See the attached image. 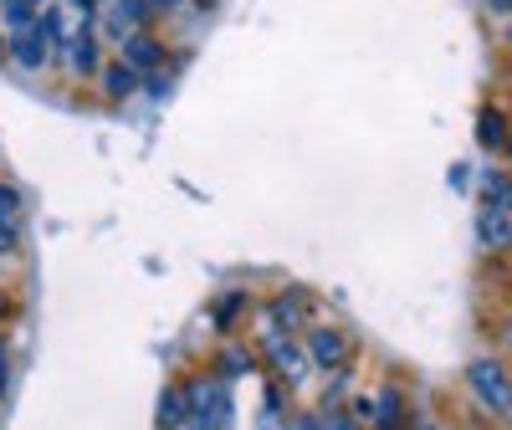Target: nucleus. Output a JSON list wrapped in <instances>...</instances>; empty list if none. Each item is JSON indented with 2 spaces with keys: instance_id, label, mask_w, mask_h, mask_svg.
I'll return each mask as SVG.
<instances>
[{
  "instance_id": "obj_11",
  "label": "nucleus",
  "mask_w": 512,
  "mask_h": 430,
  "mask_svg": "<svg viewBox=\"0 0 512 430\" xmlns=\"http://www.w3.org/2000/svg\"><path fill=\"white\" fill-rule=\"evenodd\" d=\"M41 26V6H0V31L6 36H26Z\"/></svg>"
},
{
  "instance_id": "obj_28",
  "label": "nucleus",
  "mask_w": 512,
  "mask_h": 430,
  "mask_svg": "<svg viewBox=\"0 0 512 430\" xmlns=\"http://www.w3.org/2000/svg\"><path fill=\"white\" fill-rule=\"evenodd\" d=\"M502 154H507V159H512V139H507V149H502Z\"/></svg>"
},
{
  "instance_id": "obj_22",
  "label": "nucleus",
  "mask_w": 512,
  "mask_h": 430,
  "mask_svg": "<svg viewBox=\"0 0 512 430\" xmlns=\"http://www.w3.org/2000/svg\"><path fill=\"white\" fill-rule=\"evenodd\" d=\"M185 6H190V0H149L154 16H175V11H185Z\"/></svg>"
},
{
  "instance_id": "obj_7",
  "label": "nucleus",
  "mask_w": 512,
  "mask_h": 430,
  "mask_svg": "<svg viewBox=\"0 0 512 430\" xmlns=\"http://www.w3.org/2000/svg\"><path fill=\"white\" fill-rule=\"evenodd\" d=\"M308 354H313V364H323V369H344V364H349V338L338 333V328H313V333H308Z\"/></svg>"
},
{
  "instance_id": "obj_18",
  "label": "nucleus",
  "mask_w": 512,
  "mask_h": 430,
  "mask_svg": "<svg viewBox=\"0 0 512 430\" xmlns=\"http://www.w3.org/2000/svg\"><path fill=\"white\" fill-rule=\"evenodd\" d=\"M303 292H292V297H277V303H272V318H287V323H297V318H303Z\"/></svg>"
},
{
  "instance_id": "obj_21",
  "label": "nucleus",
  "mask_w": 512,
  "mask_h": 430,
  "mask_svg": "<svg viewBox=\"0 0 512 430\" xmlns=\"http://www.w3.org/2000/svg\"><path fill=\"white\" fill-rule=\"evenodd\" d=\"M21 251V231L16 226H0V262H6V256H16Z\"/></svg>"
},
{
  "instance_id": "obj_13",
  "label": "nucleus",
  "mask_w": 512,
  "mask_h": 430,
  "mask_svg": "<svg viewBox=\"0 0 512 430\" xmlns=\"http://www.w3.org/2000/svg\"><path fill=\"white\" fill-rule=\"evenodd\" d=\"M482 200H487V210H507L512 215V180L502 175V169H487L482 175Z\"/></svg>"
},
{
  "instance_id": "obj_26",
  "label": "nucleus",
  "mask_w": 512,
  "mask_h": 430,
  "mask_svg": "<svg viewBox=\"0 0 512 430\" xmlns=\"http://www.w3.org/2000/svg\"><path fill=\"white\" fill-rule=\"evenodd\" d=\"M0 6H52V0H0Z\"/></svg>"
},
{
  "instance_id": "obj_25",
  "label": "nucleus",
  "mask_w": 512,
  "mask_h": 430,
  "mask_svg": "<svg viewBox=\"0 0 512 430\" xmlns=\"http://www.w3.org/2000/svg\"><path fill=\"white\" fill-rule=\"evenodd\" d=\"M0 62H11V36L0 31Z\"/></svg>"
},
{
  "instance_id": "obj_14",
  "label": "nucleus",
  "mask_w": 512,
  "mask_h": 430,
  "mask_svg": "<svg viewBox=\"0 0 512 430\" xmlns=\"http://www.w3.org/2000/svg\"><path fill=\"white\" fill-rule=\"evenodd\" d=\"M267 349H272V359H277V369H282V374H287L292 384H297V379H303V354H297V349H292V343H282V333H272V338H267Z\"/></svg>"
},
{
  "instance_id": "obj_24",
  "label": "nucleus",
  "mask_w": 512,
  "mask_h": 430,
  "mask_svg": "<svg viewBox=\"0 0 512 430\" xmlns=\"http://www.w3.org/2000/svg\"><path fill=\"white\" fill-rule=\"evenodd\" d=\"M6 384H11V359H6V343H0V395H6Z\"/></svg>"
},
{
  "instance_id": "obj_10",
  "label": "nucleus",
  "mask_w": 512,
  "mask_h": 430,
  "mask_svg": "<svg viewBox=\"0 0 512 430\" xmlns=\"http://www.w3.org/2000/svg\"><path fill=\"white\" fill-rule=\"evenodd\" d=\"M98 82H103V98H108V103H123V98H134V93L144 88V77H139L134 67H123V62H108Z\"/></svg>"
},
{
  "instance_id": "obj_27",
  "label": "nucleus",
  "mask_w": 512,
  "mask_h": 430,
  "mask_svg": "<svg viewBox=\"0 0 512 430\" xmlns=\"http://www.w3.org/2000/svg\"><path fill=\"white\" fill-rule=\"evenodd\" d=\"M507 47H512V21H507Z\"/></svg>"
},
{
  "instance_id": "obj_5",
  "label": "nucleus",
  "mask_w": 512,
  "mask_h": 430,
  "mask_svg": "<svg viewBox=\"0 0 512 430\" xmlns=\"http://www.w3.org/2000/svg\"><path fill=\"white\" fill-rule=\"evenodd\" d=\"M118 62H123V67H134L139 77H154V72L169 62V47H164V36L139 31V36H128L123 47H118Z\"/></svg>"
},
{
  "instance_id": "obj_17",
  "label": "nucleus",
  "mask_w": 512,
  "mask_h": 430,
  "mask_svg": "<svg viewBox=\"0 0 512 430\" xmlns=\"http://www.w3.org/2000/svg\"><path fill=\"white\" fill-rule=\"evenodd\" d=\"M256 369V359L246 354V349H226L221 354V379H241V374H251Z\"/></svg>"
},
{
  "instance_id": "obj_4",
  "label": "nucleus",
  "mask_w": 512,
  "mask_h": 430,
  "mask_svg": "<svg viewBox=\"0 0 512 430\" xmlns=\"http://www.w3.org/2000/svg\"><path fill=\"white\" fill-rule=\"evenodd\" d=\"M185 400L195 430H231V395L221 384H195V390H185Z\"/></svg>"
},
{
  "instance_id": "obj_19",
  "label": "nucleus",
  "mask_w": 512,
  "mask_h": 430,
  "mask_svg": "<svg viewBox=\"0 0 512 430\" xmlns=\"http://www.w3.org/2000/svg\"><path fill=\"white\" fill-rule=\"evenodd\" d=\"M67 11H77V21H88V26H98V11L108 6V0H62Z\"/></svg>"
},
{
  "instance_id": "obj_9",
  "label": "nucleus",
  "mask_w": 512,
  "mask_h": 430,
  "mask_svg": "<svg viewBox=\"0 0 512 430\" xmlns=\"http://www.w3.org/2000/svg\"><path fill=\"white\" fill-rule=\"evenodd\" d=\"M507 139H512L507 113H502V108H482V113H477V144H482L487 154H502Z\"/></svg>"
},
{
  "instance_id": "obj_8",
  "label": "nucleus",
  "mask_w": 512,
  "mask_h": 430,
  "mask_svg": "<svg viewBox=\"0 0 512 430\" xmlns=\"http://www.w3.org/2000/svg\"><path fill=\"white\" fill-rule=\"evenodd\" d=\"M477 241L482 251H512V215L507 210H477Z\"/></svg>"
},
{
  "instance_id": "obj_6",
  "label": "nucleus",
  "mask_w": 512,
  "mask_h": 430,
  "mask_svg": "<svg viewBox=\"0 0 512 430\" xmlns=\"http://www.w3.org/2000/svg\"><path fill=\"white\" fill-rule=\"evenodd\" d=\"M11 67H21V72H47L52 67V47H47V36H41V26L26 31V36H11Z\"/></svg>"
},
{
  "instance_id": "obj_16",
  "label": "nucleus",
  "mask_w": 512,
  "mask_h": 430,
  "mask_svg": "<svg viewBox=\"0 0 512 430\" xmlns=\"http://www.w3.org/2000/svg\"><path fill=\"white\" fill-rule=\"evenodd\" d=\"M0 226H16L21 231V190L0 180Z\"/></svg>"
},
{
  "instance_id": "obj_23",
  "label": "nucleus",
  "mask_w": 512,
  "mask_h": 430,
  "mask_svg": "<svg viewBox=\"0 0 512 430\" xmlns=\"http://www.w3.org/2000/svg\"><path fill=\"white\" fill-rule=\"evenodd\" d=\"M482 11L497 16V21H512V0H482Z\"/></svg>"
},
{
  "instance_id": "obj_2",
  "label": "nucleus",
  "mask_w": 512,
  "mask_h": 430,
  "mask_svg": "<svg viewBox=\"0 0 512 430\" xmlns=\"http://www.w3.org/2000/svg\"><path fill=\"white\" fill-rule=\"evenodd\" d=\"M62 67H67V77H77V82L103 77L108 57H103V36H98V26L77 21V31H72V41H67V52H62Z\"/></svg>"
},
{
  "instance_id": "obj_3",
  "label": "nucleus",
  "mask_w": 512,
  "mask_h": 430,
  "mask_svg": "<svg viewBox=\"0 0 512 430\" xmlns=\"http://www.w3.org/2000/svg\"><path fill=\"white\" fill-rule=\"evenodd\" d=\"M466 384H472V395L492 410V415H512V379H507V369L497 364V359H477L472 369H466Z\"/></svg>"
},
{
  "instance_id": "obj_20",
  "label": "nucleus",
  "mask_w": 512,
  "mask_h": 430,
  "mask_svg": "<svg viewBox=\"0 0 512 430\" xmlns=\"http://www.w3.org/2000/svg\"><path fill=\"white\" fill-rule=\"evenodd\" d=\"M241 303H246V292H236V297H226V303L216 308V323H221V328H231V318L241 313Z\"/></svg>"
},
{
  "instance_id": "obj_1",
  "label": "nucleus",
  "mask_w": 512,
  "mask_h": 430,
  "mask_svg": "<svg viewBox=\"0 0 512 430\" xmlns=\"http://www.w3.org/2000/svg\"><path fill=\"white\" fill-rule=\"evenodd\" d=\"M154 26V11H149V0H108V6L98 11V36L113 41V47H123L128 36H139Z\"/></svg>"
},
{
  "instance_id": "obj_12",
  "label": "nucleus",
  "mask_w": 512,
  "mask_h": 430,
  "mask_svg": "<svg viewBox=\"0 0 512 430\" xmlns=\"http://www.w3.org/2000/svg\"><path fill=\"white\" fill-rule=\"evenodd\" d=\"M374 420H379V430H405V395L400 390H379V400H374Z\"/></svg>"
},
{
  "instance_id": "obj_15",
  "label": "nucleus",
  "mask_w": 512,
  "mask_h": 430,
  "mask_svg": "<svg viewBox=\"0 0 512 430\" xmlns=\"http://www.w3.org/2000/svg\"><path fill=\"white\" fill-rule=\"evenodd\" d=\"M180 420H190V400H185V390H164V395H159V425H164V430H175Z\"/></svg>"
}]
</instances>
